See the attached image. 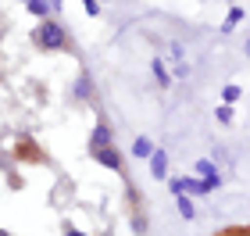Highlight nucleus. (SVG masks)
Wrapping results in <instances>:
<instances>
[{
    "label": "nucleus",
    "mask_w": 250,
    "mask_h": 236,
    "mask_svg": "<svg viewBox=\"0 0 250 236\" xmlns=\"http://www.w3.org/2000/svg\"><path fill=\"white\" fill-rule=\"evenodd\" d=\"M104 147H111V129L100 122V126L89 132V154H97V150H104Z\"/></svg>",
    "instance_id": "nucleus-2"
},
{
    "label": "nucleus",
    "mask_w": 250,
    "mask_h": 236,
    "mask_svg": "<svg viewBox=\"0 0 250 236\" xmlns=\"http://www.w3.org/2000/svg\"><path fill=\"white\" fill-rule=\"evenodd\" d=\"M225 236H250V233H225Z\"/></svg>",
    "instance_id": "nucleus-17"
},
{
    "label": "nucleus",
    "mask_w": 250,
    "mask_h": 236,
    "mask_svg": "<svg viewBox=\"0 0 250 236\" xmlns=\"http://www.w3.org/2000/svg\"><path fill=\"white\" fill-rule=\"evenodd\" d=\"M25 4H29V11H32V15H36V18H47L50 15V0H25Z\"/></svg>",
    "instance_id": "nucleus-8"
},
{
    "label": "nucleus",
    "mask_w": 250,
    "mask_h": 236,
    "mask_svg": "<svg viewBox=\"0 0 250 236\" xmlns=\"http://www.w3.org/2000/svg\"><path fill=\"white\" fill-rule=\"evenodd\" d=\"M68 236H86V233H79V229H68Z\"/></svg>",
    "instance_id": "nucleus-16"
},
{
    "label": "nucleus",
    "mask_w": 250,
    "mask_h": 236,
    "mask_svg": "<svg viewBox=\"0 0 250 236\" xmlns=\"http://www.w3.org/2000/svg\"><path fill=\"white\" fill-rule=\"evenodd\" d=\"M93 157H97V161L104 165V168H111V172H122V154H118L115 147H104V150H97Z\"/></svg>",
    "instance_id": "nucleus-3"
},
{
    "label": "nucleus",
    "mask_w": 250,
    "mask_h": 236,
    "mask_svg": "<svg viewBox=\"0 0 250 236\" xmlns=\"http://www.w3.org/2000/svg\"><path fill=\"white\" fill-rule=\"evenodd\" d=\"M150 72H154V79H157V83H161V86H168V83H172V75H168L165 61H154V64H150Z\"/></svg>",
    "instance_id": "nucleus-10"
},
{
    "label": "nucleus",
    "mask_w": 250,
    "mask_h": 236,
    "mask_svg": "<svg viewBox=\"0 0 250 236\" xmlns=\"http://www.w3.org/2000/svg\"><path fill=\"white\" fill-rule=\"evenodd\" d=\"M154 150H157V147H154L146 136H140V140L132 143V157H143V161H146V157H154Z\"/></svg>",
    "instance_id": "nucleus-5"
},
{
    "label": "nucleus",
    "mask_w": 250,
    "mask_h": 236,
    "mask_svg": "<svg viewBox=\"0 0 250 236\" xmlns=\"http://www.w3.org/2000/svg\"><path fill=\"white\" fill-rule=\"evenodd\" d=\"M214 115H218V122H222V126H232V107H229V104H222L218 111H214Z\"/></svg>",
    "instance_id": "nucleus-14"
},
{
    "label": "nucleus",
    "mask_w": 250,
    "mask_h": 236,
    "mask_svg": "<svg viewBox=\"0 0 250 236\" xmlns=\"http://www.w3.org/2000/svg\"><path fill=\"white\" fill-rule=\"evenodd\" d=\"M0 236H4V233H0Z\"/></svg>",
    "instance_id": "nucleus-19"
},
{
    "label": "nucleus",
    "mask_w": 250,
    "mask_h": 236,
    "mask_svg": "<svg viewBox=\"0 0 250 236\" xmlns=\"http://www.w3.org/2000/svg\"><path fill=\"white\" fill-rule=\"evenodd\" d=\"M175 208H179V215H183L186 222H189L193 215H197V208H193V197H186V193H183V197L175 200Z\"/></svg>",
    "instance_id": "nucleus-7"
},
{
    "label": "nucleus",
    "mask_w": 250,
    "mask_h": 236,
    "mask_svg": "<svg viewBox=\"0 0 250 236\" xmlns=\"http://www.w3.org/2000/svg\"><path fill=\"white\" fill-rule=\"evenodd\" d=\"M168 186H172V193H175V197L189 193V179H168Z\"/></svg>",
    "instance_id": "nucleus-13"
},
{
    "label": "nucleus",
    "mask_w": 250,
    "mask_h": 236,
    "mask_svg": "<svg viewBox=\"0 0 250 236\" xmlns=\"http://www.w3.org/2000/svg\"><path fill=\"white\" fill-rule=\"evenodd\" d=\"M89 93H93V83H89V79L83 75V79H79V83H75V97H79V100H86Z\"/></svg>",
    "instance_id": "nucleus-12"
},
{
    "label": "nucleus",
    "mask_w": 250,
    "mask_h": 236,
    "mask_svg": "<svg viewBox=\"0 0 250 236\" xmlns=\"http://www.w3.org/2000/svg\"><path fill=\"white\" fill-rule=\"evenodd\" d=\"M236 100H240V86H236V83H229V86H222V104H236Z\"/></svg>",
    "instance_id": "nucleus-9"
},
{
    "label": "nucleus",
    "mask_w": 250,
    "mask_h": 236,
    "mask_svg": "<svg viewBox=\"0 0 250 236\" xmlns=\"http://www.w3.org/2000/svg\"><path fill=\"white\" fill-rule=\"evenodd\" d=\"M240 21H243V7H229V15H225V21H222V32H232Z\"/></svg>",
    "instance_id": "nucleus-6"
},
{
    "label": "nucleus",
    "mask_w": 250,
    "mask_h": 236,
    "mask_svg": "<svg viewBox=\"0 0 250 236\" xmlns=\"http://www.w3.org/2000/svg\"><path fill=\"white\" fill-rule=\"evenodd\" d=\"M83 7H86V15H89V18L100 15V0H83Z\"/></svg>",
    "instance_id": "nucleus-15"
},
{
    "label": "nucleus",
    "mask_w": 250,
    "mask_h": 236,
    "mask_svg": "<svg viewBox=\"0 0 250 236\" xmlns=\"http://www.w3.org/2000/svg\"><path fill=\"white\" fill-rule=\"evenodd\" d=\"M150 175L154 179H168V154L165 150H154V157H150Z\"/></svg>",
    "instance_id": "nucleus-4"
},
{
    "label": "nucleus",
    "mask_w": 250,
    "mask_h": 236,
    "mask_svg": "<svg viewBox=\"0 0 250 236\" xmlns=\"http://www.w3.org/2000/svg\"><path fill=\"white\" fill-rule=\"evenodd\" d=\"M197 175H200V179H214V175H218V172H214V161L200 157V161H197Z\"/></svg>",
    "instance_id": "nucleus-11"
},
{
    "label": "nucleus",
    "mask_w": 250,
    "mask_h": 236,
    "mask_svg": "<svg viewBox=\"0 0 250 236\" xmlns=\"http://www.w3.org/2000/svg\"><path fill=\"white\" fill-rule=\"evenodd\" d=\"M32 36H36V43H40L43 50H64V47H68L64 25H61V21H54V18H43L40 29L32 32Z\"/></svg>",
    "instance_id": "nucleus-1"
},
{
    "label": "nucleus",
    "mask_w": 250,
    "mask_h": 236,
    "mask_svg": "<svg viewBox=\"0 0 250 236\" xmlns=\"http://www.w3.org/2000/svg\"><path fill=\"white\" fill-rule=\"evenodd\" d=\"M243 50H247V54H250V40H247V47H243Z\"/></svg>",
    "instance_id": "nucleus-18"
}]
</instances>
